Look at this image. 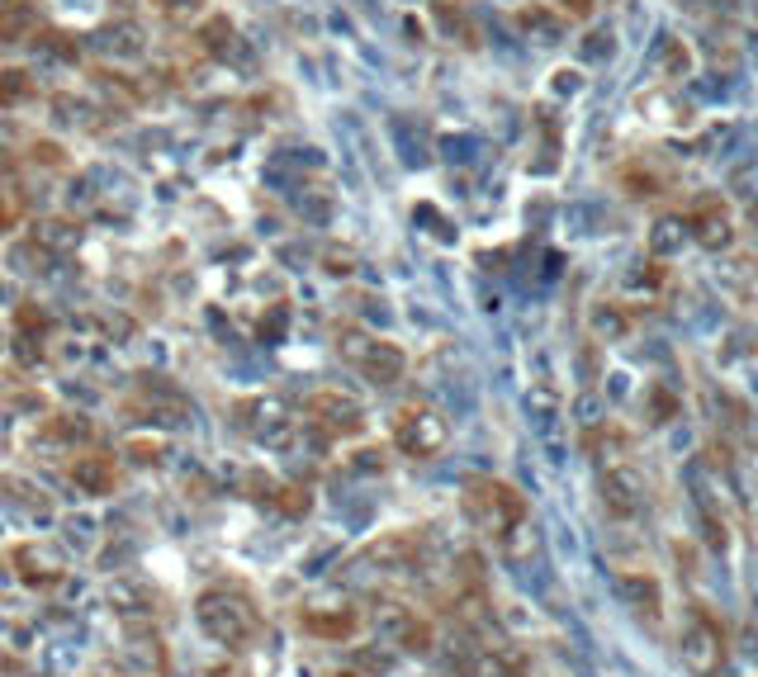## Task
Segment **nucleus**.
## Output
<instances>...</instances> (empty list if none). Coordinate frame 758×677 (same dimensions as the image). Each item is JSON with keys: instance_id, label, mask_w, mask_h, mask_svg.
I'll return each mask as SVG.
<instances>
[{"instance_id": "5", "label": "nucleus", "mask_w": 758, "mask_h": 677, "mask_svg": "<svg viewBox=\"0 0 758 677\" xmlns=\"http://www.w3.org/2000/svg\"><path fill=\"white\" fill-rule=\"evenodd\" d=\"M95 43H100V53H109V57H138L147 48V34L133 19H114V24H105V29L95 34Z\"/></svg>"}, {"instance_id": "17", "label": "nucleus", "mask_w": 758, "mask_h": 677, "mask_svg": "<svg viewBox=\"0 0 758 677\" xmlns=\"http://www.w3.org/2000/svg\"><path fill=\"white\" fill-rule=\"evenodd\" d=\"M436 19L446 24V34L465 38V15H460V5H455V0H436Z\"/></svg>"}, {"instance_id": "18", "label": "nucleus", "mask_w": 758, "mask_h": 677, "mask_svg": "<svg viewBox=\"0 0 758 677\" xmlns=\"http://www.w3.org/2000/svg\"><path fill=\"white\" fill-rule=\"evenodd\" d=\"M152 5H157L166 19H176V24H181V19L199 15V5H204V0H152Z\"/></svg>"}, {"instance_id": "6", "label": "nucleus", "mask_w": 758, "mask_h": 677, "mask_svg": "<svg viewBox=\"0 0 758 677\" xmlns=\"http://www.w3.org/2000/svg\"><path fill=\"white\" fill-rule=\"evenodd\" d=\"M199 48L209 57H218V62H233L242 48H237V29H233V19L228 15H214V19H204L199 24Z\"/></svg>"}, {"instance_id": "7", "label": "nucleus", "mask_w": 758, "mask_h": 677, "mask_svg": "<svg viewBox=\"0 0 758 677\" xmlns=\"http://www.w3.org/2000/svg\"><path fill=\"white\" fill-rule=\"evenodd\" d=\"M517 29H522L526 38H536V43H560L564 19L555 15L550 5H526V10H517Z\"/></svg>"}, {"instance_id": "15", "label": "nucleus", "mask_w": 758, "mask_h": 677, "mask_svg": "<svg viewBox=\"0 0 758 677\" xmlns=\"http://www.w3.org/2000/svg\"><path fill=\"white\" fill-rule=\"evenodd\" d=\"M34 237L43 242V247H72V242H76V232L67 228V223H38Z\"/></svg>"}, {"instance_id": "16", "label": "nucleus", "mask_w": 758, "mask_h": 677, "mask_svg": "<svg viewBox=\"0 0 758 677\" xmlns=\"http://www.w3.org/2000/svg\"><path fill=\"white\" fill-rule=\"evenodd\" d=\"M417 218H422V223H427V232H432V237H441V242H451V237H455L451 218H441L432 204H417Z\"/></svg>"}, {"instance_id": "23", "label": "nucleus", "mask_w": 758, "mask_h": 677, "mask_svg": "<svg viewBox=\"0 0 758 677\" xmlns=\"http://www.w3.org/2000/svg\"><path fill=\"white\" fill-rule=\"evenodd\" d=\"M754 53H758V43H754Z\"/></svg>"}, {"instance_id": "3", "label": "nucleus", "mask_w": 758, "mask_h": 677, "mask_svg": "<svg viewBox=\"0 0 758 677\" xmlns=\"http://www.w3.org/2000/svg\"><path fill=\"white\" fill-rule=\"evenodd\" d=\"M441 441H446L441 417H432V412H403V422H398V446L403 450H413V455H432Z\"/></svg>"}, {"instance_id": "13", "label": "nucleus", "mask_w": 758, "mask_h": 677, "mask_svg": "<svg viewBox=\"0 0 758 677\" xmlns=\"http://www.w3.org/2000/svg\"><path fill=\"white\" fill-rule=\"evenodd\" d=\"M683 237H687V223H678V218H659L650 232V247L659 251V256H673V251L683 247Z\"/></svg>"}, {"instance_id": "8", "label": "nucleus", "mask_w": 758, "mask_h": 677, "mask_svg": "<svg viewBox=\"0 0 758 677\" xmlns=\"http://www.w3.org/2000/svg\"><path fill=\"white\" fill-rule=\"evenodd\" d=\"M389 138H394L398 157L408 161V166H422V161H427V152H432V143H427L422 124H413V119H389Z\"/></svg>"}, {"instance_id": "22", "label": "nucleus", "mask_w": 758, "mask_h": 677, "mask_svg": "<svg viewBox=\"0 0 758 677\" xmlns=\"http://www.w3.org/2000/svg\"><path fill=\"white\" fill-rule=\"evenodd\" d=\"M346 261H351V251H332V270H337V275H342V270H351Z\"/></svg>"}, {"instance_id": "21", "label": "nucleus", "mask_w": 758, "mask_h": 677, "mask_svg": "<svg viewBox=\"0 0 758 677\" xmlns=\"http://www.w3.org/2000/svg\"><path fill=\"white\" fill-rule=\"evenodd\" d=\"M564 10H574V15H588V10H593V0H560Z\"/></svg>"}, {"instance_id": "9", "label": "nucleus", "mask_w": 758, "mask_h": 677, "mask_svg": "<svg viewBox=\"0 0 758 677\" xmlns=\"http://www.w3.org/2000/svg\"><path fill=\"white\" fill-rule=\"evenodd\" d=\"M687 48H683V38H664L659 48H654V57H650V67L659 76H687Z\"/></svg>"}, {"instance_id": "1", "label": "nucleus", "mask_w": 758, "mask_h": 677, "mask_svg": "<svg viewBox=\"0 0 758 677\" xmlns=\"http://www.w3.org/2000/svg\"><path fill=\"white\" fill-rule=\"evenodd\" d=\"M346 360L356 365V370H365V375L375 379V384H389V379L403 370V356H398L389 341H375V337H361V332H346L342 341Z\"/></svg>"}, {"instance_id": "4", "label": "nucleus", "mask_w": 758, "mask_h": 677, "mask_svg": "<svg viewBox=\"0 0 758 677\" xmlns=\"http://www.w3.org/2000/svg\"><path fill=\"white\" fill-rule=\"evenodd\" d=\"M38 5L34 0H0V43H24L38 34Z\"/></svg>"}, {"instance_id": "20", "label": "nucleus", "mask_w": 758, "mask_h": 677, "mask_svg": "<svg viewBox=\"0 0 758 677\" xmlns=\"http://www.w3.org/2000/svg\"><path fill=\"white\" fill-rule=\"evenodd\" d=\"M555 76H560V81H555V90H569V95L578 90V72H555Z\"/></svg>"}, {"instance_id": "12", "label": "nucleus", "mask_w": 758, "mask_h": 677, "mask_svg": "<svg viewBox=\"0 0 758 677\" xmlns=\"http://www.w3.org/2000/svg\"><path fill=\"white\" fill-rule=\"evenodd\" d=\"M294 209L304 218H313V223H327V218H332V195H327L323 185H304V190L294 195Z\"/></svg>"}, {"instance_id": "11", "label": "nucleus", "mask_w": 758, "mask_h": 677, "mask_svg": "<svg viewBox=\"0 0 758 677\" xmlns=\"http://www.w3.org/2000/svg\"><path fill=\"white\" fill-rule=\"evenodd\" d=\"M29 95H34V81H29V72H24V67H10V72H0V109L24 105Z\"/></svg>"}, {"instance_id": "10", "label": "nucleus", "mask_w": 758, "mask_h": 677, "mask_svg": "<svg viewBox=\"0 0 758 677\" xmlns=\"http://www.w3.org/2000/svg\"><path fill=\"white\" fill-rule=\"evenodd\" d=\"M692 228H697V242H702V247H725V242H730V218H725V209H702Z\"/></svg>"}, {"instance_id": "2", "label": "nucleus", "mask_w": 758, "mask_h": 677, "mask_svg": "<svg viewBox=\"0 0 758 677\" xmlns=\"http://www.w3.org/2000/svg\"><path fill=\"white\" fill-rule=\"evenodd\" d=\"M470 512L484 517V526H507V521L522 517V498L512 488H503V483H484V488L470 493Z\"/></svg>"}, {"instance_id": "19", "label": "nucleus", "mask_w": 758, "mask_h": 677, "mask_svg": "<svg viewBox=\"0 0 758 677\" xmlns=\"http://www.w3.org/2000/svg\"><path fill=\"white\" fill-rule=\"evenodd\" d=\"M602 38H607V34L588 38V43H583V57H607V53H612V43H602Z\"/></svg>"}, {"instance_id": "14", "label": "nucleus", "mask_w": 758, "mask_h": 677, "mask_svg": "<svg viewBox=\"0 0 758 677\" xmlns=\"http://www.w3.org/2000/svg\"><path fill=\"white\" fill-rule=\"evenodd\" d=\"M474 152H479V143H474L470 133H446L441 138V157L446 161H470Z\"/></svg>"}]
</instances>
